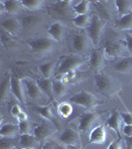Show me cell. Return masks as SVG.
I'll return each instance as SVG.
<instances>
[{"instance_id": "6da1fadb", "label": "cell", "mask_w": 132, "mask_h": 149, "mask_svg": "<svg viewBox=\"0 0 132 149\" xmlns=\"http://www.w3.org/2000/svg\"><path fill=\"white\" fill-rule=\"evenodd\" d=\"M88 61V58L81 56L80 54H69L62 58L60 65L56 70V76L59 74H66L69 72H76V69L83 66Z\"/></svg>"}, {"instance_id": "7a4b0ae2", "label": "cell", "mask_w": 132, "mask_h": 149, "mask_svg": "<svg viewBox=\"0 0 132 149\" xmlns=\"http://www.w3.org/2000/svg\"><path fill=\"white\" fill-rule=\"evenodd\" d=\"M94 84L97 91L106 97H111L118 91V85L111 77L105 74L97 73L94 74Z\"/></svg>"}, {"instance_id": "3957f363", "label": "cell", "mask_w": 132, "mask_h": 149, "mask_svg": "<svg viewBox=\"0 0 132 149\" xmlns=\"http://www.w3.org/2000/svg\"><path fill=\"white\" fill-rule=\"evenodd\" d=\"M31 52L35 55H45L52 52L55 47V41L48 37H34L26 41Z\"/></svg>"}, {"instance_id": "277c9868", "label": "cell", "mask_w": 132, "mask_h": 149, "mask_svg": "<svg viewBox=\"0 0 132 149\" xmlns=\"http://www.w3.org/2000/svg\"><path fill=\"white\" fill-rule=\"evenodd\" d=\"M105 27V23L99 16L93 14L92 16V22L88 28L86 29V33L90 38V42L93 46H97L101 40V36Z\"/></svg>"}, {"instance_id": "5b68a950", "label": "cell", "mask_w": 132, "mask_h": 149, "mask_svg": "<svg viewBox=\"0 0 132 149\" xmlns=\"http://www.w3.org/2000/svg\"><path fill=\"white\" fill-rule=\"evenodd\" d=\"M69 102L85 109H93L100 103V100L98 98L95 97L92 93L85 91H81L80 93L73 95L69 97Z\"/></svg>"}, {"instance_id": "8992f818", "label": "cell", "mask_w": 132, "mask_h": 149, "mask_svg": "<svg viewBox=\"0 0 132 149\" xmlns=\"http://www.w3.org/2000/svg\"><path fill=\"white\" fill-rule=\"evenodd\" d=\"M72 48L76 52V54H80V53H85L88 51V47H90V42L88 36L85 33H75L72 36Z\"/></svg>"}, {"instance_id": "52a82bcc", "label": "cell", "mask_w": 132, "mask_h": 149, "mask_svg": "<svg viewBox=\"0 0 132 149\" xmlns=\"http://www.w3.org/2000/svg\"><path fill=\"white\" fill-rule=\"evenodd\" d=\"M24 86H25V90H26V93L31 100H40L42 98L43 95L44 93H42L41 88L38 86L37 80H34L32 78H23L22 79Z\"/></svg>"}, {"instance_id": "ba28073f", "label": "cell", "mask_w": 132, "mask_h": 149, "mask_svg": "<svg viewBox=\"0 0 132 149\" xmlns=\"http://www.w3.org/2000/svg\"><path fill=\"white\" fill-rule=\"evenodd\" d=\"M0 26L3 32L8 33L12 36H17L22 29L21 22L15 17H7L3 19L0 23Z\"/></svg>"}, {"instance_id": "9c48e42d", "label": "cell", "mask_w": 132, "mask_h": 149, "mask_svg": "<svg viewBox=\"0 0 132 149\" xmlns=\"http://www.w3.org/2000/svg\"><path fill=\"white\" fill-rule=\"evenodd\" d=\"M59 140L66 146H81V138L79 133L72 128H66L60 134Z\"/></svg>"}, {"instance_id": "30bf717a", "label": "cell", "mask_w": 132, "mask_h": 149, "mask_svg": "<svg viewBox=\"0 0 132 149\" xmlns=\"http://www.w3.org/2000/svg\"><path fill=\"white\" fill-rule=\"evenodd\" d=\"M24 84L22 79H19L17 77L11 76V93L14 97H16V100L21 103H26V98H25V92H24Z\"/></svg>"}, {"instance_id": "8fae6325", "label": "cell", "mask_w": 132, "mask_h": 149, "mask_svg": "<svg viewBox=\"0 0 132 149\" xmlns=\"http://www.w3.org/2000/svg\"><path fill=\"white\" fill-rule=\"evenodd\" d=\"M123 48L125 47H124V44H122L121 42H118V41L115 40H109L105 42L104 46V52L105 56L115 58L122 55Z\"/></svg>"}, {"instance_id": "7c38bea8", "label": "cell", "mask_w": 132, "mask_h": 149, "mask_svg": "<svg viewBox=\"0 0 132 149\" xmlns=\"http://www.w3.org/2000/svg\"><path fill=\"white\" fill-rule=\"evenodd\" d=\"M0 4H1L2 10L10 15L22 13L24 9L21 0H1Z\"/></svg>"}, {"instance_id": "4fadbf2b", "label": "cell", "mask_w": 132, "mask_h": 149, "mask_svg": "<svg viewBox=\"0 0 132 149\" xmlns=\"http://www.w3.org/2000/svg\"><path fill=\"white\" fill-rule=\"evenodd\" d=\"M122 123L123 122H122L120 113L117 110H114L106 120V125L115 131L119 139H122Z\"/></svg>"}, {"instance_id": "5bb4252c", "label": "cell", "mask_w": 132, "mask_h": 149, "mask_svg": "<svg viewBox=\"0 0 132 149\" xmlns=\"http://www.w3.org/2000/svg\"><path fill=\"white\" fill-rule=\"evenodd\" d=\"M95 119H97V115L93 112L86 111L81 113L79 116V130L83 133L88 132L92 126V124L94 123Z\"/></svg>"}, {"instance_id": "9a60e30c", "label": "cell", "mask_w": 132, "mask_h": 149, "mask_svg": "<svg viewBox=\"0 0 132 149\" xmlns=\"http://www.w3.org/2000/svg\"><path fill=\"white\" fill-rule=\"evenodd\" d=\"M106 140V130L104 124L98 125L92 129L88 136L90 144H102Z\"/></svg>"}, {"instance_id": "2e32d148", "label": "cell", "mask_w": 132, "mask_h": 149, "mask_svg": "<svg viewBox=\"0 0 132 149\" xmlns=\"http://www.w3.org/2000/svg\"><path fill=\"white\" fill-rule=\"evenodd\" d=\"M73 2L69 0H60V1L53 2L52 5V12L60 17H66L69 15V10L72 8ZM73 9V8H72Z\"/></svg>"}, {"instance_id": "e0dca14e", "label": "cell", "mask_w": 132, "mask_h": 149, "mask_svg": "<svg viewBox=\"0 0 132 149\" xmlns=\"http://www.w3.org/2000/svg\"><path fill=\"white\" fill-rule=\"evenodd\" d=\"M40 141L30 133L21 134L19 137V147L27 149H40Z\"/></svg>"}, {"instance_id": "ac0fdd59", "label": "cell", "mask_w": 132, "mask_h": 149, "mask_svg": "<svg viewBox=\"0 0 132 149\" xmlns=\"http://www.w3.org/2000/svg\"><path fill=\"white\" fill-rule=\"evenodd\" d=\"M92 3L93 4L94 10L97 12V15L99 16L104 21H108L111 20V12H110L108 2L106 1H92Z\"/></svg>"}, {"instance_id": "d6986e66", "label": "cell", "mask_w": 132, "mask_h": 149, "mask_svg": "<svg viewBox=\"0 0 132 149\" xmlns=\"http://www.w3.org/2000/svg\"><path fill=\"white\" fill-rule=\"evenodd\" d=\"M105 55L104 49H93L90 55V64L93 70H99L104 65Z\"/></svg>"}, {"instance_id": "ffe728a7", "label": "cell", "mask_w": 132, "mask_h": 149, "mask_svg": "<svg viewBox=\"0 0 132 149\" xmlns=\"http://www.w3.org/2000/svg\"><path fill=\"white\" fill-rule=\"evenodd\" d=\"M66 27L61 22H54L48 29V34L55 42H61L64 38Z\"/></svg>"}, {"instance_id": "44dd1931", "label": "cell", "mask_w": 132, "mask_h": 149, "mask_svg": "<svg viewBox=\"0 0 132 149\" xmlns=\"http://www.w3.org/2000/svg\"><path fill=\"white\" fill-rule=\"evenodd\" d=\"M42 19L38 15L35 14H27V15H23L21 18V25H22V29L26 31H30L35 29L37 26L40 25Z\"/></svg>"}, {"instance_id": "7402d4cb", "label": "cell", "mask_w": 132, "mask_h": 149, "mask_svg": "<svg viewBox=\"0 0 132 149\" xmlns=\"http://www.w3.org/2000/svg\"><path fill=\"white\" fill-rule=\"evenodd\" d=\"M38 86L41 88L42 93L51 100H54V86H53V80L51 79L40 78L37 80Z\"/></svg>"}, {"instance_id": "603a6c76", "label": "cell", "mask_w": 132, "mask_h": 149, "mask_svg": "<svg viewBox=\"0 0 132 149\" xmlns=\"http://www.w3.org/2000/svg\"><path fill=\"white\" fill-rule=\"evenodd\" d=\"M54 130L50 126H48L47 124H38L34 127L33 129V135L35 136L40 142L45 141L49 137L50 135H52Z\"/></svg>"}, {"instance_id": "cb8c5ba5", "label": "cell", "mask_w": 132, "mask_h": 149, "mask_svg": "<svg viewBox=\"0 0 132 149\" xmlns=\"http://www.w3.org/2000/svg\"><path fill=\"white\" fill-rule=\"evenodd\" d=\"M114 7L116 9V13L119 18L128 15L132 12V1L130 0H116L114 1Z\"/></svg>"}, {"instance_id": "d4e9b609", "label": "cell", "mask_w": 132, "mask_h": 149, "mask_svg": "<svg viewBox=\"0 0 132 149\" xmlns=\"http://www.w3.org/2000/svg\"><path fill=\"white\" fill-rule=\"evenodd\" d=\"M19 132L18 124L13 123H5L1 125V129H0V136L1 137H15Z\"/></svg>"}, {"instance_id": "484cf974", "label": "cell", "mask_w": 132, "mask_h": 149, "mask_svg": "<svg viewBox=\"0 0 132 149\" xmlns=\"http://www.w3.org/2000/svg\"><path fill=\"white\" fill-rule=\"evenodd\" d=\"M115 71L119 73H130L132 72V56L125 57L119 60L116 64L114 65Z\"/></svg>"}, {"instance_id": "4316f807", "label": "cell", "mask_w": 132, "mask_h": 149, "mask_svg": "<svg viewBox=\"0 0 132 149\" xmlns=\"http://www.w3.org/2000/svg\"><path fill=\"white\" fill-rule=\"evenodd\" d=\"M11 76L12 74H8L5 76L1 84V90H0V100L4 102L8 98L9 93H11Z\"/></svg>"}, {"instance_id": "83f0119b", "label": "cell", "mask_w": 132, "mask_h": 149, "mask_svg": "<svg viewBox=\"0 0 132 149\" xmlns=\"http://www.w3.org/2000/svg\"><path fill=\"white\" fill-rule=\"evenodd\" d=\"M36 110H37L43 117H45V118L48 119L51 123L54 124L55 126L59 125V124H58L57 118L54 116V114H53L51 105L48 104V105H43V107H36Z\"/></svg>"}, {"instance_id": "f1b7e54d", "label": "cell", "mask_w": 132, "mask_h": 149, "mask_svg": "<svg viewBox=\"0 0 132 149\" xmlns=\"http://www.w3.org/2000/svg\"><path fill=\"white\" fill-rule=\"evenodd\" d=\"M38 70L42 74L43 78L50 79L51 77L56 73V63L55 62H48V63H44L40 65L38 67Z\"/></svg>"}, {"instance_id": "f546056e", "label": "cell", "mask_w": 132, "mask_h": 149, "mask_svg": "<svg viewBox=\"0 0 132 149\" xmlns=\"http://www.w3.org/2000/svg\"><path fill=\"white\" fill-rule=\"evenodd\" d=\"M115 27L121 31L132 30V12L128 15H125L115 22Z\"/></svg>"}, {"instance_id": "4dcf8cb0", "label": "cell", "mask_w": 132, "mask_h": 149, "mask_svg": "<svg viewBox=\"0 0 132 149\" xmlns=\"http://www.w3.org/2000/svg\"><path fill=\"white\" fill-rule=\"evenodd\" d=\"M53 86H54V97L56 100L61 98L63 95H66L67 91H68L65 81L61 79H57V80L53 81Z\"/></svg>"}, {"instance_id": "1f68e13d", "label": "cell", "mask_w": 132, "mask_h": 149, "mask_svg": "<svg viewBox=\"0 0 132 149\" xmlns=\"http://www.w3.org/2000/svg\"><path fill=\"white\" fill-rule=\"evenodd\" d=\"M92 16L90 14H85V15H76L73 18V23L75 24L78 28L81 29H88V26L92 22Z\"/></svg>"}, {"instance_id": "d6a6232c", "label": "cell", "mask_w": 132, "mask_h": 149, "mask_svg": "<svg viewBox=\"0 0 132 149\" xmlns=\"http://www.w3.org/2000/svg\"><path fill=\"white\" fill-rule=\"evenodd\" d=\"M24 9L29 11H37L44 5V1L42 0H21Z\"/></svg>"}, {"instance_id": "836d02e7", "label": "cell", "mask_w": 132, "mask_h": 149, "mask_svg": "<svg viewBox=\"0 0 132 149\" xmlns=\"http://www.w3.org/2000/svg\"><path fill=\"white\" fill-rule=\"evenodd\" d=\"M90 1L88 0H83V1L79 2L78 4L73 6V11L75 12L76 15H85V14H88L90 7Z\"/></svg>"}, {"instance_id": "e575fe53", "label": "cell", "mask_w": 132, "mask_h": 149, "mask_svg": "<svg viewBox=\"0 0 132 149\" xmlns=\"http://www.w3.org/2000/svg\"><path fill=\"white\" fill-rule=\"evenodd\" d=\"M1 43L4 47L7 48V49H8V48H15L18 46L16 41L14 40L13 36L5 32L1 33Z\"/></svg>"}, {"instance_id": "d590c367", "label": "cell", "mask_w": 132, "mask_h": 149, "mask_svg": "<svg viewBox=\"0 0 132 149\" xmlns=\"http://www.w3.org/2000/svg\"><path fill=\"white\" fill-rule=\"evenodd\" d=\"M58 112L63 118H68L73 112V107L69 102H62L58 107Z\"/></svg>"}, {"instance_id": "8d00e7d4", "label": "cell", "mask_w": 132, "mask_h": 149, "mask_svg": "<svg viewBox=\"0 0 132 149\" xmlns=\"http://www.w3.org/2000/svg\"><path fill=\"white\" fill-rule=\"evenodd\" d=\"M15 138L1 137L0 138V149H15Z\"/></svg>"}, {"instance_id": "74e56055", "label": "cell", "mask_w": 132, "mask_h": 149, "mask_svg": "<svg viewBox=\"0 0 132 149\" xmlns=\"http://www.w3.org/2000/svg\"><path fill=\"white\" fill-rule=\"evenodd\" d=\"M124 47L130 56H132V32H126L124 35Z\"/></svg>"}, {"instance_id": "f35d334b", "label": "cell", "mask_w": 132, "mask_h": 149, "mask_svg": "<svg viewBox=\"0 0 132 149\" xmlns=\"http://www.w3.org/2000/svg\"><path fill=\"white\" fill-rule=\"evenodd\" d=\"M18 127H19V132H20V134H27L30 132L31 127H30V123H29L28 120L18 122Z\"/></svg>"}, {"instance_id": "ab89813d", "label": "cell", "mask_w": 132, "mask_h": 149, "mask_svg": "<svg viewBox=\"0 0 132 149\" xmlns=\"http://www.w3.org/2000/svg\"><path fill=\"white\" fill-rule=\"evenodd\" d=\"M120 116L124 125H132V113L130 112H120Z\"/></svg>"}, {"instance_id": "60d3db41", "label": "cell", "mask_w": 132, "mask_h": 149, "mask_svg": "<svg viewBox=\"0 0 132 149\" xmlns=\"http://www.w3.org/2000/svg\"><path fill=\"white\" fill-rule=\"evenodd\" d=\"M107 149H123L122 147V142H121V139H116V140L112 141L111 143L108 145Z\"/></svg>"}, {"instance_id": "b9f144b4", "label": "cell", "mask_w": 132, "mask_h": 149, "mask_svg": "<svg viewBox=\"0 0 132 149\" xmlns=\"http://www.w3.org/2000/svg\"><path fill=\"white\" fill-rule=\"evenodd\" d=\"M22 111H23V110H22V109H21V107H20V105H18V104H14L13 107H11V109H10V112H11L12 116H14V117H17Z\"/></svg>"}, {"instance_id": "7bdbcfd3", "label": "cell", "mask_w": 132, "mask_h": 149, "mask_svg": "<svg viewBox=\"0 0 132 149\" xmlns=\"http://www.w3.org/2000/svg\"><path fill=\"white\" fill-rule=\"evenodd\" d=\"M122 133L125 135V137H131L132 125H123V127H122Z\"/></svg>"}, {"instance_id": "ee69618b", "label": "cell", "mask_w": 132, "mask_h": 149, "mask_svg": "<svg viewBox=\"0 0 132 149\" xmlns=\"http://www.w3.org/2000/svg\"><path fill=\"white\" fill-rule=\"evenodd\" d=\"M17 120H18V122H21V121H25V120H28V115H27V113H26L25 111H22L21 112L20 114L18 115L17 117Z\"/></svg>"}, {"instance_id": "f6af8a7d", "label": "cell", "mask_w": 132, "mask_h": 149, "mask_svg": "<svg viewBox=\"0 0 132 149\" xmlns=\"http://www.w3.org/2000/svg\"><path fill=\"white\" fill-rule=\"evenodd\" d=\"M57 146V144H55L52 141H49V142H46L44 145L41 147V149H55V147Z\"/></svg>"}, {"instance_id": "bcb514c9", "label": "cell", "mask_w": 132, "mask_h": 149, "mask_svg": "<svg viewBox=\"0 0 132 149\" xmlns=\"http://www.w3.org/2000/svg\"><path fill=\"white\" fill-rule=\"evenodd\" d=\"M126 149H132V136L131 137H125Z\"/></svg>"}, {"instance_id": "7dc6e473", "label": "cell", "mask_w": 132, "mask_h": 149, "mask_svg": "<svg viewBox=\"0 0 132 149\" xmlns=\"http://www.w3.org/2000/svg\"><path fill=\"white\" fill-rule=\"evenodd\" d=\"M66 149H83L81 146H67Z\"/></svg>"}, {"instance_id": "c3c4849f", "label": "cell", "mask_w": 132, "mask_h": 149, "mask_svg": "<svg viewBox=\"0 0 132 149\" xmlns=\"http://www.w3.org/2000/svg\"><path fill=\"white\" fill-rule=\"evenodd\" d=\"M55 149H66V148L63 147V146H61V145H57L56 147H55Z\"/></svg>"}, {"instance_id": "681fc988", "label": "cell", "mask_w": 132, "mask_h": 149, "mask_svg": "<svg viewBox=\"0 0 132 149\" xmlns=\"http://www.w3.org/2000/svg\"><path fill=\"white\" fill-rule=\"evenodd\" d=\"M18 149H27V148H20V147H18Z\"/></svg>"}]
</instances>
